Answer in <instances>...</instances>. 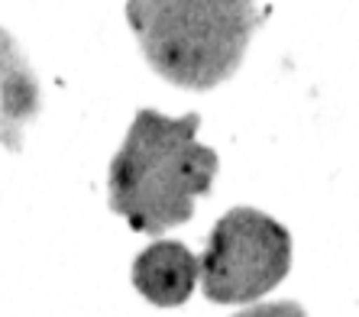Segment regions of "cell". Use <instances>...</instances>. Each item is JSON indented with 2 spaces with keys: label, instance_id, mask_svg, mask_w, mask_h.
<instances>
[{
  "label": "cell",
  "instance_id": "7a4b0ae2",
  "mask_svg": "<svg viewBox=\"0 0 359 317\" xmlns=\"http://www.w3.org/2000/svg\"><path fill=\"white\" fill-rule=\"evenodd\" d=\"M126 20L165 81L210 91L243 65L266 10L250 0H133Z\"/></svg>",
  "mask_w": 359,
  "mask_h": 317
},
{
  "label": "cell",
  "instance_id": "5b68a950",
  "mask_svg": "<svg viewBox=\"0 0 359 317\" xmlns=\"http://www.w3.org/2000/svg\"><path fill=\"white\" fill-rule=\"evenodd\" d=\"M42 91L36 72L20 52L17 39L0 29V142L10 152L23 149V126L39 114Z\"/></svg>",
  "mask_w": 359,
  "mask_h": 317
},
{
  "label": "cell",
  "instance_id": "8992f818",
  "mask_svg": "<svg viewBox=\"0 0 359 317\" xmlns=\"http://www.w3.org/2000/svg\"><path fill=\"white\" fill-rule=\"evenodd\" d=\"M233 317H308L298 301H269V304H252Z\"/></svg>",
  "mask_w": 359,
  "mask_h": 317
},
{
  "label": "cell",
  "instance_id": "6da1fadb",
  "mask_svg": "<svg viewBox=\"0 0 359 317\" xmlns=\"http://www.w3.org/2000/svg\"><path fill=\"white\" fill-rule=\"evenodd\" d=\"M198 114L165 117L140 110L120 152L110 162V210L136 234L162 236L194 217V201L214 184L220 158L198 142Z\"/></svg>",
  "mask_w": 359,
  "mask_h": 317
},
{
  "label": "cell",
  "instance_id": "277c9868",
  "mask_svg": "<svg viewBox=\"0 0 359 317\" xmlns=\"http://www.w3.org/2000/svg\"><path fill=\"white\" fill-rule=\"evenodd\" d=\"M201 278V259L178 240H156L136 256L133 285L156 308H178Z\"/></svg>",
  "mask_w": 359,
  "mask_h": 317
},
{
  "label": "cell",
  "instance_id": "3957f363",
  "mask_svg": "<svg viewBox=\"0 0 359 317\" xmlns=\"http://www.w3.org/2000/svg\"><path fill=\"white\" fill-rule=\"evenodd\" d=\"M292 269V234L256 208H233L214 224L201 256V288L214 304L266 298Z\"/></svg>",
  "mask_w": 359,
  "mask_h": 317
}]
</instances>
